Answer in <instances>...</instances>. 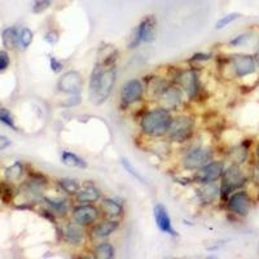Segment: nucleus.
Here are the masks:
<instances>
[{
    "label": "nucleus",
    "mask_w": 259,
    "mask_h": 259,
    "mask_svg": "<svg viewBox=\"0 0 259 259\" xmlns=\"http://www.w3.org/2000/svg\"><path fill=\"white\" fill-rule=\"evenodd\" d=\"M254 59H255L256 66H258V68H259V48H258V51H256V53H255V56H254Z\"/></svg>",
    "instance_id": "nucleus-42"
},
{
    "label": "nucleus",
    "mask_w": 259,
    "mask_h": 259,
    "mask_svg": "<svg viewBox=\"0 0 259 259\" xmlns=\"http://www.w3.org/2000/svg\"><path fill=\"white\" fill-rule=\"evenodd\" d=\"M117 71L114 66H104L103 64L96 65L90 79V100L95 105H101L108 100L113 91L115 83Z\"/></svg>",
    "instance_id": "nucleus-1"
},
{
    "label": "nucleus",
    "mask_w": 259,
    "mask_h": 259,
    "mask_svg": "<svg viewBox=\"0 0 259 259\" xmlns=\"http://www.w3.org/2000/svg\"><path fill=\"white\" fill-rule=\"evenodd\" d=\"M99 218V210L91 203H79V206L74 207L71 212V219L74 223L82 227H87L94 224Z\"/></svg>",
    "instance_id": "nucleus-13"
},
{
    "label": "nucleus",
    "mask_w": 259,
    "mask_h": 259,
    "mask_svg": "<svg viewBox=\"0 0 259 259\" xmlns=\"http://www.w3.org/2000/svg\"><path fill=\"white\" fill-rule=\"evenodd\" d=\"M212 159V152L209 148H196L186 154L183 159V166L186 170H198L207 165Z\"/></svg>",
    "instance_id": "nucleus-6"
},
{
    "label": "nucleus",
    "mask_w": 259,
    "mask_h": 259,
    "mask_svg": "<svg viewBox=\"0 0 259 259\" xmlns=\"http://www.w3.org/2000/svg\"><path fill=\"white\" fill-rule=\"evenodd\" d=\"M171 119L172 117H171L168 109L157 108V109L145 113L140 124H142V130L144 134L153 136V138H161L167 134Z\"/></svg>",
    "instance_id": "nucleus-2"
},
{
    "label": "nucleus",
    "mask_w": 259,
    "mask_h": 259,
    "mask_svg": "<svg viewBox=\"0 0 259 259\" xmlns=\"http://www.w3.org/2000/svg\"><path fill=\"white\" fill-rule=\"evenodd\" d=\"M11 60H9V55L6 51H0V73L6 71L9 68Z\"/></svg>",
    "instance_id": "nucleus-35"
},
{
    "label": "nucleus",
    "mask_w": 259,
    "mask_h": 259,
    "mask_svg": "<svg viewBox=\"0 0 259 259\" xmlns=\"http://www.w3.org/2000/svg\"><path fill=\"white\" fill-rule=\"evenodd\" d=\"M256 158H258V162H259V145L256 147Z\"/></svg>",
    "instance_id": "nucleus-43"
},
{
    "label": "nucleus",
    "mask_w": 259,
    "mask_h": 259,
    "mask_svg": "<svg viewBox=\"0 0 259 259\" xmlns=\"http://www.w3.org/2000/svg\"><path fill=\"white\" fill-rule=\"evenodd\" d=\"M0 197H2V200L8 203L13 198L12 188H9L8 186H0Z\"/></svg>",
    "instance_id": "nucleus-36"
},
{
    "label": "nucleus",
    "mask_w": 259,
    "mask_h": 259,
    "mask_svg": "<svg viewBox=\"0 0 259 259\" xmlns=\"http://www.w3.org/2000/svg\"><path fill=\"white\" fill-rule=\"evenodd\" d=\"M250 39V34H241V35L236 36L235 39L230 41V45L233 47H240V46H244L247 40Z\"/></svg>",
    "instance_id": "nucleus-37"
},
{
    "label": "nucleus",
    "mask_w": 259,
    "mask_h": 259,
    "mask_svg": "<svg viewBox=\"0 0 259 259\" xmlns=\"http://www.w3.org/2000/svg\"><path fill=\"white\" fill-rule=\"evenodd\" d=\"M168 87H170V83L166 82L165 79H162L159 77H154L148 83V92L154 99H159L162 95L165 94V91Z\"/></svg>",
    "instance_id": "nucleus-22"
},
{
    "label": "nucleus",
    "mask_w": 259,
    "mask_h": 259,
    "mask_svg": "<svg viewBox=\"0 0 259 259\" xmlns=\"http://www.w3.org/2000/svg\"><path fill=\"white\" fill-rule=\"evenodd\" d=\"M157 29V18L153 15L145 16L136 29L134 30V34L131 36V40L128 43V47L133 48L139 47L142 43H152L156 38Z\"/></svg>",
    "instance_id": "nucleus-4"
},
{
    "label": "nucleus",
    "mask_w": 259,
    "mask_h": 259,
    "mask_svg": "<svg viewBox=\"0 0 259 259\" xmlns=\"http://www.w3.org/2000/svg\"><path fill=\"white\" fill-rule=\"evenodd\" d=\"M11 140H9V138H7V136L4 135H0V150H4L7 149L8 147H11Z\"/></svg>",
    "instance_id": "nucleus-40"
},
{
    "label": "nucleus",
    "mask_w": 259,
    "mask_h": 259,
    "mask_svg": "<svg viewBox=\"0 0 259 259\" xmlns=\"http://www.w3.org/2000/svg\"><path fill=\"white\" fill-rule=\"evenodd\" d=\"M61 161L64 162L65 165L69 167H75V168H85L87 167V162L79 157L78 154L71 153L69 150H64L61 153Z\"/></svg>",
    "instance_id": "nucleus-23"
},
{
    "label": "nucleus",
    "mask_w": 259,
    "mask_h": 259,
    "mask_svg": "<svg viewBox=\"0 0 259 259\" xmlns=\"http://www.w3.org/2000/svg\"><path fill=\"white\" fill-rule=\"evenodd\" d=\"M162 103V108L165 109H177L182 104V91L178 87H168L165 94L159 97Z\"/></svg>",
    "instance_id": "nucleus-17"
},
{
    "label": "nucleus",
    "mask_w": 259,
    "mask_h": 259,
    "mask_svg": "<svg viewBox=\"0 0 259 259\" xmlns=\"http://www.w3.org/2000/svg\"><path fill=\"white\" fill-rule=\"evenodd\" d=\"M101 210L109 219H118L123 215V206L113 198H105L101 202Z\"/></svg>",
    "instance_id": "nucleus-18"
},
{
    "label": "nucleus",
    "mask_w": 259,
    "mask_h": 259,
    "mask_svg": "<svg viewBox=\"0 0 259 259\" xmlns=\"http://www.w3.org/2000/svg\"><path fill=\"white\" fill-rule=\"evenodd\" d=\"M227 207L233 214L239 217H246L251 209V197L245 191L233 192L227 200Z\"/></svg>",
    "instance_id": "nucleus-7"
},
{
    "label": "nucleus",
    "mask_w": 259,
    "mask_h": 259,
    "mask_svg": "<svg viewBox=\"0 0 259 259\" xmlns=\"http://www.w3.org/2000/svg\"><path fill=\"white\" fill-rule=\"evenodd\" d=\"M0 122L6 124V126L13 128L15 131H18L17 126H16V123H15V119H13V115L11 114V112H9V110L4 109V108H2V109H0Z\"/></svg>",
    "instance_id": "nucleus-32"
},
{
    "label": "nucleus",
    "mask_w": 259,
    "mask_h": 259,
    "mask_svg": "<svg viewBox=\"0 0 259 259\" xmlns=\"http://www.w3.org/2000/svg\"><path fill=\"white\" fill-rule=\"evenodd\" d=\"M121 163H122V166H123L124 170H126L130 175H133V177L135 178V179H138L139 182H142L143 184H145V179H144V178H143L142 174H140V172H139V171L136 170L135 167H134L133 163H131V162L128 161V159H127V158H122L121 159Z\"/></svg>",
    "instance_id": "nucleus-31"
},
{
    "label": "nucleus",
    "mask_w": 259,
    "mask_h": 259,
    "mask_svg": "<svg viewBox=\"0 0 259 259\" xmlns=\"http://www.w3.org/2000/svg\"><path fill=\"white\" fill-rule=\"evenodd\" d=\"M245 184H246V177H245L244 171L239 165L233 163L227 170H224L223 175H222L221 197L226 200L227 197H230L231 193L244 187Z\"/></svg>",
    "instance_id": "nucleus-3"
},
{
    "label": "nucleus",
    "mask_w": 259,
    "mask_h": 259,
    "mask_svg": "<svg viewBox=\"0 0 259 259\" xmlns=\"http://www.w3.org/2000/svg\"><path fill=\"white\" fill-rule=\"evenodd\" d=\"M32 38H34V35H32L31 30H30L29 27H24V29L20 31V47L22 48V50H26V48L31 45Z\"/></svg>",
    "instance_id": "nucleus-30"
},
{
    "label": "nucleus",
    "mask_w": 259,
    "mask_h": 259,
    "mask_svg": "<svg viewBox=\"0 0 259 259\" xmlns=\"http://www.w3.org/2000/svg\"><path fill=\"white\" fill-rule=\"evenodd\" d=\"M45 40L47 41L48 45L55 46L57 43V41L60 40L59 31H56V30H51V31H48L47 34H46V35H45Z\"/></svg>",
    "instance_id": "nucleus-34"
},
{
    "label": "nucleus",
    "mask_w": 259,
    "mask_h": 259,
    "mask_svg": "<svg viewBox=\"0 0 259 259\" xmlns=\"http://www.w3.org/2000/svg\"><path fill=\"white\" fill-rule=\"evenodd\" d=\"M194 131V119L189 115H179L171 119L167 135L170 140L184 143L192 138Z\"/></svg>",
    "instance_id": "nucleus-5"
},
{
    "label": "nucleus",
    "mask_w": 259,
    "mask_h": 259,
    "mask_svg": "<svg viewBox=\"0 0 259 259\" xmlns=\"http://www.w3.org/2000/svg\"><path fill=\"white\" fill-rule=\"evenodd\" d=\"M59 186L60 188L62 189V191L65 192V193H68V194H75L79 192V183L77 182V180H74V179H61L59 180Z\"/></svg>",
    "instance_id": "nucleus-27"
},
{
    "label": "nucleus",
    "mask_w": 259,
    "mask_h": 259,
    "mask_svg": "<svg viewBox=\"0 0 259 259\" xmlns=\"http://www.w3.org/2000/svg\"><path fill=\"white\" fill-rule=\"evenodd\" d=\"M62 237H64L65 242H68L69 245L79 246L84 240V231H83L82 226L71 222L62 227Z\"/></svg>",
    "instance_id": "nucleus-15"
},
{
    "label": "nucleus",
    "mask_w": 259,
    "mask_h": 259,
    "mask_svg": "<svg viewBox=\"0 0 259 259\" xmlns=\"http://www.w3.org/2000/svg\"><path fill=\"white\" fill-rule=\"evenodd\" d=\"M258 201H259V193H258Z\"/></svg>",
    "instance_id": "nucleus-44"
},
{
    "label": "nucleus",
    "mask_w": 259,
    "mask_h": 259,
    "mask_svg": "<svg viewBox=\"0 0 259 259\" xmlns=\"http://www.w3.org/2000/svg\"><path fill=\"white\" fill-rule=\"evenodd\" d=\"M143 94H144V89L140 80L131 79L127 80L121 90V104L122 106H130L133 104L138 103L139 100H142Z\"/></svg>",
    "instance_id": "nucleus-12"
},
{
    "label": "nucleus",
    "mask_w": 259,
    "mask_h": 259,
    "mask_svg": "<svg viewBox=\"0 0 259 259\" xmlns=\"http://www.w3.org/2000/svg\"><path fill=\"white\" fill-rule=\"evenodd\" d=\"M241 17V15L240 13H228V15L223 16V17L221 18V20L217 22V25H215V29L217 30H222L224 29V27H227L230 24H232V22H235L236 20H239V18Z\"/></svg>",
    "instance_id": "nucleus-29"
},
{
    "label": "nucleus",
    "mask_w": 259,
    "mask_h": 259,
    "mask_svg": "<svg viewBox=\"0 0 259 259\" xmlns=\"http://www.w3.org/2000/svg\"><path fill=\"white\" fill-rule=\"evenodd\" d=\"M114 247L109 242H101L94 249V256L97 259H112L114 258Z\"/></svg>",
    "instance_id": "nucleus-24"
},
{
    "label": "nucleus",
    "mask_w": 259,
    "mask_h": 259,
    "mask_svg": "<svg viewBox=\"0 0 259 259\" xmlns=\"http://www.w3.org/2000/svg\"><path fill=\"white\" fill-rule=\"evenodd\" d=\"M83 87V78L78 71H66L57 82L59 91L69 95H79Z\"/></svg>",
    "instance_id": "nucleus-11"
},
{
    "label": "nucleus",
    "mask_w": 259,
    "mask_h": 259,
    "mask_svg": "<svg viewBox=\"0 0 259 259\" xmlns=\"http://www.w3.org/2000/svg\"><path fill=\"white\" fill-rule=\"evenodd\" d=\"M254 180L259 184V165L256 166L255 170H254Z\"/></svg>",
    "instance_id": "nucleus-41"
},
{
    "label": "nucleus",
    "mask_w": 259,
    "mask_h": 259,
    "mask_svg": "<svg viewBox=\"0 0 259 259\" xmlns=\"http://www.w3.org/2000/svg\"><path fill=\"white\" fill-rule=\"evenodd\" d=\"M175 80H177L180 89L188 95L189 99H194L200 92V80H198L197 73L193 69L180 71Z\"/></svg>",
    "instance_id": "nucleus-10"
},
{
    "label": "nucleus",
    "mask_w": 259,
    "mask_h": 259,
    "mask_svg": "<svg viewBox=\"0 0 259 259\" xmlns=\"http://www.w3.org/2000/svg\"><path fill=\"white\" fill-rule=\"evenodd\" d=\"M53 0H35L34 4H32V12L34 13H41L45 12L46 9H48L52 4Z\"/></svg>",
    "instance_id": "nucleus-33"
},
{
    "label": "nucleus",
    "mask_w": 259,
    "mask_h": 259,
    "mask_svg": "<svg viewBox=\"0 0 259 259\" xmlns=\"http://www.w3.org/2000/svg\"><path fill=\"white\" fill-rule=\"evenodd\" d=\"M224 172V163L221 161L209 162L203 167L198 168L194 174V180L200 184H209L221 179Z\"/></svg>",
    "instance_id": "nucleus-9"
},
{
    "label": "nucleus",
    "mask_w": 259,
    "mask_h": 259,
    "mask_svg": "<svg viewBox=\"0 0 259 259\" xmlns=\"http://www.w3.org/2000/svg\"><path fill=\"white\" fill-rule=\"evenodd\" d=\"M50 66H51V70L53 71V73H60V71H62V69H64V64H62L60 60H57L56 57H50Z\"/></svg>",
    "instance_id": "nucleus-38"
},
{
    "label": "nucleus",
    "mask_w": 259,
    "mask_h": 259,
    "mask_svg": "<svg viewBox=\"0 0 259 259\" xmlns=\"http://www.w3.org/2000/svg\"><path fill=\"white\" fill-rule=\"evenodd\" d=\"M153 214L154 221H156L157 227H158V230L161 232L170 236H178L177 231H175V228L172 227V223H171V218L167 212V209L162 203H158V205L154 206Z\"/></svg>",
    "instance_id": "nucleus-14"
},
{
    "label": "nucleus",
    "mask_w": 259,
    "mask_h": 259,
    "mask_svg": "<svg viewBox=\"0 0 259 259\" xmlns=\"http://www.w3.org/2000/svg\"><path fill=\"white\" fill-rule=\"evenodd\" d=\"M101 198V192L96 187H85L75 194L78 203H94Z\"/></svg>",
    "instance_id": "nucleus-20"
},
{
    "label": "nucleus",
    "mask_w": 259,
    "mask_h": 259,
    "mask_svg": "<svg viewBox=\"0 0 259 259\" xmlns=\"http://www.w3.org/2000/svg\"><path fill=\"white\" fill-rule=\"evenodd\" d=\"M48 202V205H50L51 207V211L53 212V214H59V215H64L66 214V211H68V202L64 200L61 201H55V200H46Z\"/></svg>",
    "instance_id": "nucleus-28"
},
{
    "label": "nucleus",
    "mask_w": 259,
    "mask_h": 259,
    "mask_svg": "<svg viewBox=\"0 0 259 259\" xmlns=\"http://www.w3.org/2000/svg\"><path fill=\"white\" fill-rule=\"evenodd\" d=\"M119 228V222L117 219H109V221H104L97 223L96 226L92 227L91 236L94 240H104L109 237L113 232Z\"/></svg>",
    "instance_id": "nucleus-16"
},
{
    "label": "nucleus",
    "mask_w": 259,
    "mask_h": 259,
    "mask_svg": "<svg viewBox=\"0 0 259 259\" xmlns=\"http://www.w3.org/2000/svg\"><path fill=\"white\" fill-rule=\"evenodd\" d=\"M211 59V55L210 53H196L193 57H192L189 61L191 62H198V61H209Z\"/></svg>",
    "instance_id": "nucleus-39"
},
{
    "label": "nucleus",
    "mask_w": 259,
    "mask_h": 259,
    "mask_svg": "<svg viewBox=\"0 0 259 259\" xmlns=\"http://www.w3.org/2000/svg\"><path fill=\"white\" fill-rule=\"evenodd\" d=\"M231 66L237 78H245L256 71V62L250 55H233L230 59Z\"/></svg>",
    "instance_id": "nucleus-8"
},
{
    "label": "nucleus",
    "mask_w": 259,
    "mask_h": 259,
    "mask_svg": "<svg viewBox=\"0 0 259 259\" xmlns=\"http://www.w3.org/2000/svg\"><path fill=\"white\" fill-rule=\"evenodd\" d=\"M218 196H221V188L215 186V183L202 184V188L198 189V197L205 203H212Z\"/></svg>",
    "instance_id": "nucleus-19"
},
{
    "label": "nucleus",
    "mask_w": 259,
    "mask_h": 259,
    "mask_svg": "<svg viewBox=\"0 0 259 259\" xmlns=\"http://www.w3.org/2000/svg\"><path fill=\"white\" fill-rule=\"evenodd\" d=\"M247 157V147L245 144L240 145V147L233 148L230 150V158L235 162L236 165H240L242 162H245Z\"/></svg>",
    "instance_id": "nucleus-26"
},
{
    "label": "nucleus",
    "mask_w": 259,
    "mask_h": 259,
    "mask_svg": "<svg viewBox=\"0 0 259 259\" xmlns=\"http://www.w3.org/2000/svg\"><path fill=\"white\" fill-rule=\"evenodd\" d=\"M24 174V166L20 162H16L6 170V178L8 182H17Z\"/></svg>",
    "instance_id": "nucleus-25"
},
{
    "label": "nucleus",
    "mask_w": 259,
    "mask_h": 259,
    "mask_svg": "<svg viewBox=\"0 0 259 259\" xmlns=\"http://www.w3.org/2000/svg\"><path fill=\"white\" fill-rule=\"evenodd\" d=\"M2 40L7 50H16L20 46V31L17 27H7L2 34Z\"/></svg>",
    "instance_id": "nucleus-21"
}]
</instances>
